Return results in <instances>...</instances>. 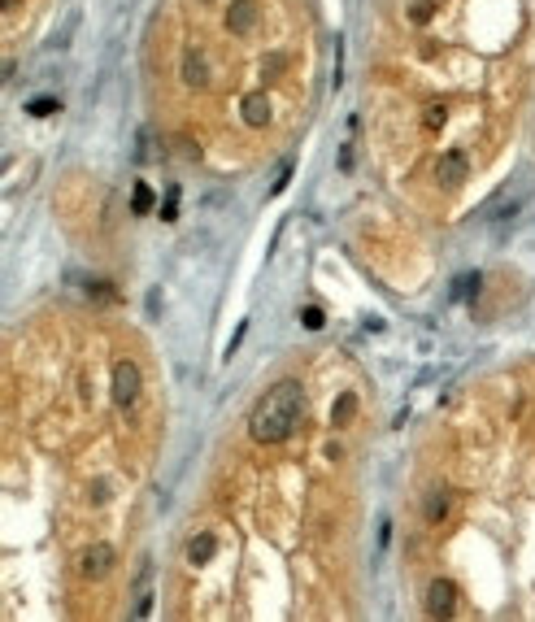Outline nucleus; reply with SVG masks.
<instances>
[{"mask_svg": "<svg viewBox=\"0 0 535 622\" xmlns=\"http://www.w3.org/2000/svg\"><path fill=\"white\" fill-rule=\"evenodd\" d=\"M113 566H118V553H113V544H92L83 557H78V570H83V579H105Z\"/></svg>", "mask_w": 535, "mask_h": 622, "instance_id": "obj_3", "label": "nucleus"}, {"mask_svg": "<svg viewBox=\"0 0 535 622\" xmlns=\"http://www.w3.org/2000/svg\"><path fill=\"white\" fill-rule=\"evenodd\" d=\"M287 174H291V161H283V170H279V178H274V192H283V187H287Z\"/></svg>", "mask_w": 535, "mask_h": 622, "instance_id": "obj_23", "label": "nucleus"}, {"mask_svg": "<svg viewBox=\"0 0 535 622\" xmlns=\"http://www.w3.org/2000/svg\"><path fill=\"white\" fill-rule=\"evenodd\" d=\"M61 105L53 101V96H31V101H26V113H31V118H48V113H57Z\"/></svg>", "mask_w": 535, "mask_h": 622, "instance_id": "obj_14", "label": "nucleus"}, {"mask_svg": "<svg viewBox=\"0 0 535 622\" xmlns=\"http://www.w3.org/2000/svg\"><path fill=\"white\" fill-rule=\"evenodd\" d=\"M183 78H187V87H209V57L201 53L196 44H187L183 48Z\"/></svg>", "mask_w": 535, "mask_h": 622, "instance_id": "obj_5", "label": "nucleus"}, {"mask_svg": "<svg viewBox=\"0 0 535 622\" xmlns=\"http://www.w3.org/2000/svg\"><path fill=\"white\" fill-rule=\"evenodd\" d=\"M427 610L435 618H452V614H457V587H452L448 579H435L431 592H427Z\"/></svg>", "mask_w": 535, "mask_h": 622, "instance_id": "obj_4", "label": "nucleus"}, {"mask_svg": "<svg viewBox=\"0 0 535 622\" xmlns=\"http://www.w3.org/2000/svg\"><path fill=\"white\" fill-rule=\"evenodd\" d=\"M479 287H483V279H479L475 270H470V274H461V279L452 283V301H475V296H479Z\"/></svg>", "mask_w": 535, "mask_h": 622, "instance_id": "obj_13", "label": "nucleus"}, {"mask_svg": "<svg viewBox=\"0 0 535 622\" xmlns=\"http://www.w3.org/2000/svg\"><path fill=\"white\" fill-rule=\"evenodd\" d=\"M409 18H414V22H431V5H414Z\"/></svg>", "mask_w": 535, "mask_h": 622, "instance_id": "obj_20", "label": "nucleus"}, {"mask_svg": "<svg viewBox=\"0 0 535 622\" xmlns=\"http://www.w3.org/2000/svg\"><path fill=\"white\" fill-rule=\"evenodd\" d=\"M139 387H144V374H139L135 362H118L113 366V405L118 409H135Z\"/></svg>", "mask_w": 535, "mask_h": 622, "instance_id": "obj_2", "label": "nucleus"}, {"mask_svg": "<svg viewBox=\"0 0 535 622\" xmlns=\"http://www.w3.org/2000/svg\"><path fill=\"white\" fill-rule=\"evenodd\" d=\"M161 218H166V222H174V218H178V192H170V196H166V205H161Z\"/></svg>", "mask_w": 535, "mask_h": 622, "instance_id": "obj_18", "label": "nucleus"}, {"mask_svg": "<svg viewBox=\"0 0 535 622\" xmlns=\"http://www.w3.org/2000/svg\"><path fill=\"white\" fill-rule=\"evenodd\" d=\"M353 418H357V396H353V392H339V401L331 409V422H335V427H348Z\"/></svg>", "mask_w": 535, "mask_h": 622, "instance_id": "obj_12", "label": "nucleus"}, {"mask_svg": "<svg viewBox=\"0 0 535 622\" xmlns=\"http://www.w3.org/2000/svg\"><path fill=\"white\" fill-rule=\"evenodd\" d=\"M244 335H248V318L235 326V335H231V344H226V357H235L239 353V344H244Z\"/></svg>", "mask_w": 535, "mask_h": 622, "instance_id": "obj_17", "label": "nucleus"}, {"mask_svg": "<svg viewBox=\"0 0 535 622\" xmlns=\"http://www.w3.org/2000/svg\"><path fill=\"white\" fill-rule=\"evenodd\" d=\"M153 205H157V192L139 178V183L131 187V214H139V218H144V214H153Z\"/></svg>", "mask_w": 535, "mask_h": 622, "instance_id": "obj_11", "label": "nucleus"}, {"mask_svg": "<svg viewBox=\"0 0 535 622\" xmlns=\"http://www.w3.org/2000/svg\"><path fill=\"white\" fill-rule=\"evenodd\" d=\"M13 5H18V0H5V9H13Z\"/></svg>", "mask_w": 535, "mask_h": 622, "instance_id": "obj_24", "label": "nucleus"}, {"mask_svg": "<svg viewBox=\"0 0 535 622\" xmlns=\"http://www.w3.org/2000/svg\"><path fill=\"white\" fill-rule=\"evenodd\" d=\"M92 296H96V301H113V287H105V283H92Z\"/></svg>", "mask_w": 535, "mask_h": 622, "instance_id": "obj_22", "label": "nucleus"}, {"mask_svg": "<svg viewBox=\"0 0 535 622\" xmlns=\"http://www.w3.org/2000/svg\"><path fill=\"white\" fill-rule=\"evenodd\" d=\"M466 170H470V161H466V153H444L440 157V166H435V178H440V187H457L461 178H466Z\"/></svg>", "mask_w": 535, "mask_h": 622, "instance_id": "obj_6", "label": "nucleus"}, {"mask_svg": "<svg viewBox=\"0 0 535 622\" xmlns=\"http://www.w3.org/2000/svg\"><path fill=\"white\" fill-rule=\"evenodd\" d=\"M153 614V600H148V592H139V600H135V618H148Z\"/></svg>", "mask_w": 535, "mask_h": 622, "instance_id": "obj_19", "label": "nucleus"}, {"mask_svg": "<svg viewBox=\"0 0 535 622\" xmlns=\"http://www.w3.org/2000/svg\"><path fill=\"white\" fill-rule=\"evenodd\" d=\"M300 414H305V387L296 379H283L257 401L253 418H248V435L257 444H283V439L296 431Z\"/></svg>", "mask_w": 535, "mask_h": 622, "instance_id": "obj_1", "label": "nucleus"}, {"mask_svg": "<svg viewBox=\"0 0 535 622\" xmlns=\"http://www.w3.org/2000/svg\"><path fill=\"white\" fill-rule=\"evenodd\" d=\"M444 118H448V109H444V105H431V109L423 113V126H427V131H440Z\"/></svg>", "mask_w": 535, "mask_h": 622, "instance_id": "obj_15", "label": "nucleus"}, {"mask_svg": "<svg viewBox=\"0 0 535 622\" xmlns=\"http://www.w3.org/2000/svg\"><path fill=\"white\" fill-rule=\"evenodd\" d=\"M300 322H305V326H309V331H318V326H322V322H327V314H322V309H318V305H309V309H300Z\"/></svg>", "mask_w": 535, "mask_h": 622, "instance_id": "obj_16", "label": "nucleus"}, {"mask_svg": "<svg viewBox=\"0 0 535 622\" xmlns=\"http://www.w3.org/2000/svg\"><path fill=\"white\" fill-rule=\"evenodd\" d=\"M253 22H257L253 0H231V9H226V31H231V35H248Z\"/></svg>", "mask_w": 535, "mask_h": 622, "instance_id": "obj_8", "label": "nucleus"}, {"mask_svg": "<svg viewBox=\"0 0 535 622\" xmlns=\"http://www.w3.org/2000/svg\"><path fill=\"white\" fill-rule=\"evenodd\" d=\"M339 170H353V144H344V149H339Z\"/></svg>", "mask_w": 535, "mask_h": 622, "instance_id": "obj_21", "label": "nucleus"}, {"mask_svg": "<svg viewBox=\"0 0 535 622\" xmlns=\"http://www.w3.org/2000/svg\"><path fill=\"white\" fill-rule=\"evenodd\" d=\"M201 5H209V0H201Z\"/></svg>", "mask_w": 535, "mask_h": 622, "instance_id": "obj_25", "label": "nucleus"}, {"mask_svg": "<svg viewBox=\"0 0 535 622\" xmlns=\"http://www.w3.org/2000/svg\"><path fill=\"white\" fill-rule=\"evenodd\" d=\"M214 548H218L214 531L192 535V544H187V562H192V566H209V562H214Z\"/></svg>", "mask_w": 535, "mask_h": 622, "instance_id": "obj_10", "label": "nucleus"}, {"mask_svg": "<svg viewBox=\"0 0 535 622\" xmlns=\"http://www.w3.org/2000/svg\"><path fill=\"white\" fill-rule=\"evenodd\" d=\"M239 118H244L248 126H266V122H270V101H266L262 92L244 96V101H239Z\"/></svg>", "mask_w": 535, "mask_h": 622, "instance_id": "obj_9", "label": "nucleus"}, {"mask_svg": "<svg viewBox=\"0 0 535 622\" xmlns=\"http://www.w3.org/2000/svg\"><path fill=\"white\" fill-rule=\"evenodd\" d=\"M448 505H452L448 487H431V492L423 496V522H427V527H440V522L448 518Z\"/></svg>", "mask_w": 535, "mask_h": 622, "instance_id": "obj_7", "label": "nucleus"}]
</instances>
